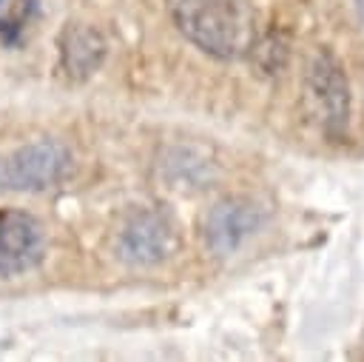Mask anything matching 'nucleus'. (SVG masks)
Wrapping results in <instances>:
<instances>
[{"label": "nucleus", "instance_id": "1", "mask_svg": "<svg viewBox=\"0 0 364 362\" xmlns=\"http://www.w3.org/2000/svg\"><path fill=\"white\" fill-rule=\"evenodd\" d=\"M176 29L205 54L236 60L256 43L253 0H168Z\"/></svg>", "mask_w": 364, "mask_h": 362}, {"label": "nucleus", "instance_id": "2", "mask_svg": "<svg viewBox=\"0 0 364 362\" xmlns=\"http://www.w3.org/2000/svg\"><path fill=\"white\" fill-rule=\"evenodd\" d=\"M74 168L71 151L57 140H37L0 157L3 191H48Z\"/></svg>", "mask_w": 364, "mask_h": 362}, {"label": "nucleus", "instance_id": "3", "mask_svg": "<svg viewBox=\"0 0 364 362\" xmlns=\"http://www.w3.org/2000/svg\"><path fill=\"white\" fill-rule=\"evenodd\" d=\"M304 97L310 105V114L318 120L321 131L330 137H338L347 128L350 120V88L341 66L333 54L318 51L307 68L304 80Z\"/></svg>", "mask_w": 364, "mask_h": 362}, {"label": "nucleus", "instance_id": "4", "mask_svg": "<svg viewBox=\"0 0 364 362\" xmlns=\"http://www.w3.org/2000/svg\"><path fill=\"white\" fill-rule=\"evenodd\" d=\"M43 254V225L26 211L0 208V276H17L37 268Z\"/></svg>", "mask_w": 364, "mask_h": 362}, {"label": "nucleus", "instance_id": "5", "mask_svg": "<svg viewBox=\"0 0 364 362\" xmlns=\"http://www.w3.org/2000/svg\"><path fill=\"white\" fill-rule=\"evenodd\" d=\"M264 222V211L242 197H228L222 202H216L208 211L205 219V242L213 254L228 257L233 254L250 234H256Z\"/></svg>", "mask_w": 364, "mask_h": 362}, {"label": "nucleus", "instance_id": "6", "mask_svg": "<svg viewBox=\"0 0 364 362\" xmlns=\"http://www.w3.org/2000/svg\"><path fill=\"white\" fill-rule=\"evenodd\" d=\"M173 248V231L165 217L154 211H142L128 219L117 239V254L119 259L131 265H154L162 262Z\"/></svg>", "mask_w": 364, "mask_h": 362}, {"label": "nucleus", "instance_id": "7", "mask_svg": "<svg viewBox=\"0 0 364 362\" xmlns=\"http://www.w3.org/2000/svg\"><path fill=\"white\" fill-rule=\"evenodd\" d=\"M102 54H105V43L97 31L91 29H82V26H74V29H65V40H63V63L68 68V74H91L100 63H102Z\"/></svg>", "mask_w": 364, "mask_h": 362}, {"label": "nucleus", "instance_id": "8", "mask_svg": "<svg viewBox=\"0 0 364 362\" xmlns=\"http://www.w3.org/2000/svg\"><path fill=\"white\" fill-rule=\"evenodd\" d=\"M34 9L37 0H0V40H17Z\"/></svg>", "mask_w": 364, "mask_h": 362}, {"label": "nucleus", "instance_id": "9", "mask_svg": "<svg viewBox=\"0 0 364 362\" xmlns=\"http://www.w3.org/2000/svg\"><path fill=\"white\" fill-rule=\"evenodd\" d=\"M355 9H358V14H361V20H364V0H355Z\"/></svg>", "mask_w": 364, "mask_h": 362}]
</instances>
